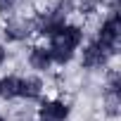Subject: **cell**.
Masks as SVG:
<instances>
[{"label": "cell", "instance_id": "9c48e42d", "mask_svg": "<svg viewBox=\"0 0 121 121\" xmlns=\"http://www.w3.org/2000/svg\"><path fill=\"white\" fill-rule=\"evenodd\" d=\"M19 86H22V78L19 76H5V78H0V100L19 97Z\"/></svg>", "mask_w": 121, "mask_h": 121}, {"label": "cell", "instance_id": "3957f363", "mask_svg": "<svg viewBox=\"0 0 121 121\" xmlns=\"http://www.w3.org/2000/svg\"><path fill=\"white\" fill-rule=\"evenodd\" d=\"M119 36H121V17H119V12L114 10V12L104 19V24L100 26V33H97L95 43L112 57V55L116 52V48H119Z\"/></svg>", "mask_w": 121, "mask_h": 121}, {"label": "cell", "instance_id": "8992f818", "mask_svg": "<svg viewBox=\"0 0 121 121\" xmlns=\"http://www.w3.org/2000/svg\"><path fill=\"white\" fill-rule=\"evenodd\" d=\"M31 31H33V22H29V19H10L5 24L7 40H26Z\"/></svg>", "mask_w": 121, "mask_h": 121}, {"label": "cell", "instance_id": "7c38bea8", "mask_svg": "<svg viewBox=\"0 0 121 121\" xmlns=\"http://www.w3.org/2000/svg\"><path fill=\"white\" fill-rule=\"evenodd\" d=\"M0 121H5V119H3V116H0Z\"/></svg>", "mask_w": 121, "mask_h": 121}, {"label": "cell", "instance_id": "277c9868", "mask_svg": "<svg viewBox=\"0 0 121 121\" xmlns=\"http://www.w3.org/2000/svg\"><path fill=\"white\" fill-rule=\"evenodd\" d=\"M69 116V107L59 100H45L38 107V121H64Z\"/></svg>", "mask_w": 121, "mask_h": 121}, {"label": "cell", "instance_id": "52a82bcc", "mask_svg": "<svg viewBox=\"0 0 121 121\" xmlns=\"http://www.w3.org/2000/svg\"><path fill=\"white\" fill-rule=\"evenodd\" d=\"M29 64H31L33 69H38V71H45V69H50V67H52L50 50H48V48H40V45L31 48V52H29Z\"/></svg>", "mask_w": 121, "mask_h": 121}, {"label": "cell", "instance_id": "6da1fadb", "mask_svg": "<svg viewBox=\"0 0 121 121\" xmlns=\"http://www.w3.org/2000/svg\"><path fill=\"white\" fill-rule=\"evenodd\" d=\"M83 43V31L74 24H64L55 36H50V57L57 64H67L71 62V57L76 52V48Z\"/></svg>", "mask_w": 121, "mask_h": 121}, {"label": "cell", "instance_id": "ba28073f", "mask_svg": "<svg viewBox=\"0 0 121 121\" xmlns=\"http://www.w3.org/2000/svg\"><path fill=\"white\" fill-rule=\"evenodd\" d=\"M43 93V83L40 78L36 76H29V78H22V86H19V97L24 100H38Z\"/></svg>", "mask_w": 121, "mask_h": 121}, {"label": "cell", "instance_id": "7a4b0ae2", "mask_svg": "<svg viewBox=\"0 0 121 121\" xmlns=\"http://www.w3.org/2000/svg\"><path fill=\"white\" fill-rule=\"evenodd\" d=\"M74 10V0H57V5L52 7V10H48L45 14H40L38 19H36V31L40 33V36H55L59 29H62L64 24H67V14Z\"/></svg>", "mask_w": 121, "mask_h": 121}, {"label": "cell", "instance_id": "30bf717a", "mask_svg": "<svg viewBox=\"0 0 121 121\" xmlns=\"http://www.w3.org/2000/svg\"><path fill=\"white\" fill-rule=\"evenodd\" d=\"M119 95H107V114L109 116H116L119 114Z\"/></svg>", "mask_w": 121, "mask_h": 121}, {"label": "cell", "instance_id": "8fae6325", "mask_svg": "<svg viewBox=\"0 0 121 121\" xmlns=\"http://www.w3.org/2000/svg\"><path fill=\"white\" fill-rule=\"evenodd\" d=\"M5 59H7V50L0 45V64H5Z\"/></svg>", "mask_w": 121, "mask_h": 121}, {"label": "cell", "instance_id": "5b68a950", "mask_svg": "<svg viewBox=\"0 0 121 121\" xmlns=\"http://www.w3.org/2000/svg\"><path fill=\"white\" fill-rule=\"evenodd\" d=\"M107 59H109V55H107L95 40L83 48V59H81V62H83L86 69H100V67L107 64Z\"/></svg>", "mask_w": 121, "mask_h": 121}]
</instances>
